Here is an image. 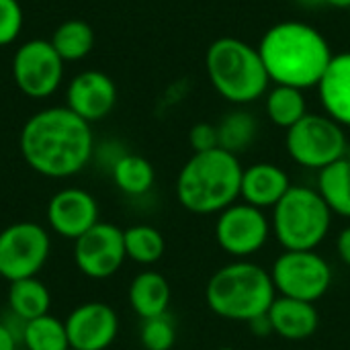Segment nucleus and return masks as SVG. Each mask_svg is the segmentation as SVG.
I'll use <instances>...</instances> for the list:
<instances>
[{"label": "nucleus", "mask_w": 350, "mask_h": 350, "mask_svg": "<svg viewBox=\"0 0 350 350\" xmlns=\"http://www.w3.org/2000/svg\"><path fill=\"white\" fill-rule=\"evenodd\" d=\"M94 146L96 139L90 123L66 105L33 113L18 135L25 164L33 172L55 180L80 174L92 162Z\"/></svg>", "instance_id": "1"}, {"label": "nucleus", "mask_w": 350, "mask_h": 350, "mask_svg": "<svg viewBox=\"0 0 350 350\" xmlns=\"http://www.w3.org/2000/svg\"><path fill=\"white\" fill-rule=\"evenodd\" d=\"M258 53L271 84L301 90L318 86L334 55L328 39L304 21H281L267 29L260 37Z\"/></svg>", "instance_id": "2"}, {"label": "nucleus", "mask_w": 350, "mask_h": 350, "mask_svg": "<svg viewBox=\"0 0 350 350\" xmlns=\"http://www.w3.org/2000/svg\"><path fill=\"white\" fill-rule=\"evenodd\" d=\"M242 164L221 148L193 154L176 176L178 203L197 215L221 213L240 197Z\"/></svg>", "instance_id": "3"}, {"label": "nucleus", "mask_w": 350, "mask_h": 350, "mask_svg": "<svg viewBox=\"0 0 350 350\" xmlns=\"http://www.w3.org/2000/svg\"><path fill=\"white\" fill-rule=\"evenodd\" d=\"M205 72L213 90L234 107H246L271 88L258 47L238 37H219L205 51Z\"/></svg>", "instance_id": "4"}, {"label": "nucleus", "mask_w": 350, "mask_h": 350, "mask_svg": "<svg viewBox=\"0 0 350 350\" xmlns=\"http://www.w3.org/2000/svg\"><path fill=\"white\" fill-rule=\"evenodd\" d=\"M277 289L271 273L250 260H234L215 271L205 287L209 310L230 322H252L269 314Z\"/></svg>", "instance_id": "5"}, {"label": "nucleus", "mask_w": 350, "mask_h": 350, "mask_svg": "<svg viewBox=\"0 0 350 350\" xmlns=\"http://www.w3.org/2000/svg\"><path fill=\"white\" fill-rule=\"evenodd\" d=\"M332 211L312 187L291 185L273 207L271 232L285 250H316L328 236Z\"/></svg>", "instance_id": "6"}, {"label": "nucleus", "mask_w": 350, "mask_h": 350, "mask_svg": "<svg viewBox=\"0 0 350 350\" xmlns=\"http://www.w3.org/2000/svg\"><path fill=\"white\" fill-rule=\"evenodd\" d=\"M289 158L310 170H322L347 156L349 139L342 125L326 113H308L285 133Z\"/></svg>", "instance_id": "7"}, {"label": "nucleus", "mask_w": 350, "mask_h": 350, "mask_svg": "<svg viewBox=\"0 0 350 350\" xmlns=\"http://www.w3.org/2000/svg\"><path fill=\"white\" fill-rule=\"evenodd\" d=\"M49 254V230L37 221H14L0 232V277L8 283L37 277Z\"/></svg>", "instance_id": "8"}, {"label": "nucleus", "mask_w": 350, "mask_h": 350, "mask_svg": "<svg viewBox=\"0 0 350 350\" xmlns=\"http://www.w3.org/2000/svg\"><path fill=\"white\" fill-rule=\"evenodd\" d=\"M332 267L316 250H285L271 269V279L281 297L316 304L332 285Z\"/></svg>", "instance_id": "9"}, {"label": "nucleus", "mask_w": 350, "mask_h": 350, "mask_svg": "<svg viewBox=\"0 0 350 350\" xmlns=\"http://www.w3.org/2000/svg\"><path fill=\"white\" fill-rule=\"evenodd\" d=\"M64 64L51 41L29 39L14 49L10 66L12 80L25 96L43 100L59 90L66 74Z\"/></svg>", "instance_id": "10"}, {"label": "nucleus", "mask_w": 350, "mask_h": 350, "mask_svg": "<svg viewBox=\"0 0 350 350\" xmlns=\"http://www.w3.org/2000/svg\"><path fill=\"white\" fill-rule=\"evenodd\" d=\"M271 234V221L265 211L248 203H234L215 221V240L219 248L234 256L236 260H246L248 256L262 250Z\"/></svg>", "instance_id": "11"}, {"label": "nucleus", "mask_w": 350, "mask_h": 350, "mask_svg": "<svg viewBox=\"0 0 350 350\" xmlns=\"http://www.w3.org/2000/svg\"><path fill=\"white\" fill-rule=\"evenodd\" d=\"M125 260L123 230L109 221H98L74 242V265L92 281L111 279L121 271Z\"/></svg>", "instance_id": "12"}, {"label": "nucleus", "mask_w": 350, "mask_h": 350, "mask_svg": "<svg viewBox=\"0 0 350 350\" xmlns=\"http://www.w3.org/2000/svg\"><path fill=\"white\" fill-rule=\"evenodd\" d=\"M98 213L100 209L92 193L80 187H66L53 193L49 199L45 219L49 232H53L57 238L76 242L100 221Z\"/></svg>", "instance_id": "13"}, {"label": "nucleus", "mask_w": 350, "mask_h": 350, "mask_svg": "<svg viewBox=\"0 0 350 350\" xmlns=\"http://www.w3.org/2000/svg\"><path fill=\"white\" fill-rule=\"evenodd\" d=\"M64 324L74 350H109L119 336V316L105 301L76 306Z\"/></svg>", "instance_id": "14"}, {"label": "nucleus", "mask_w": 350, "mask_h": 350, "mask_svg": "<svg viewBox=\"0 0 350 350\" xmlns=\"http://www.w3.org/2000/svg\"><path fill=\"white\" fill-rule=\"evenodd\" d=\"M117 105V86L113 78L100 70H84L66 86V107L80 119L103 121Z\"/></svg>", "instance_id": "15"}, {"label": "nucleus", "mask_w": 350, "mask_h": 350, "mask_svg": "<svg viewBox=\"0 0 350 350\" xmlns=\"http://www.w3.org/2000/svg\"><path fill=\"white\" fill-rule=\"evenodd\" d=\"M291 189L289 174L271 162H256L242 172L240 197L258 209H273Z\"/></svg>", "instance_id": "16"}, {"label": "nucleus", "mask_w": 350, "mask_h": 350, "mask_svg": "<svg viewBox=\"0 0 350 350\" xmlns=\"http://www.w3.org/2000/svg\"><path fill=\"white\" fill-rule=\"evenodd\" d=\"M316 88L324 113L345 129L350 127V51L332 55Z\"/></svg>", "instance_id": "17"}, {"label": "nucleus", "mask_w": 350, "mask_h": 350, "mask_svg": "<svg viewBox=\"0 0 350 350\" xmlns=\"http://www.w3.org/2000/svg\"><path fill=\"white\" fill-rule=\"evenodd\" d=\"M267 316L271 320L273 334L293 342L312 338L320 326V312L316 306L291 297H277Z\"/></svg>", "instance_id": "18"}, {"label": "nucleus", "mask_w": 350, "mask_h": 350, "mask_svg": "<svg viewBox=\"0 0 350 350\" xmlns=\"http://www.w3.org/2000/svg\"><path fill=\"white\" fill-rule=\"evenodd\" d=\"M127 299L135 316H139L142 320L164 316L168 314V306L172 299L170 283L158 271H142L133 277Z\"/></svg>", "instance_id": "19"}, {"label": "nucleus", "mask_w": 350, "mask_h": 350, "mask_svg": "<svg viewBox=\"0 0 350 350\" xmlns=\"http://www.w3.org/2000/svg\"><path fill=\"white\" fill-rule=\"evenodd\" d=\"M6 304H8V312L23 318L25 322H29V320L49 314L51 293H49L47 285L37 277L18 279L8 285Z\"/></svg>", "instance_id": "20"}, {"label": "nucleus", "mask_w": 350, "mask_h": 350, "mask_svg": "<svg viewBox=\"0 0 350 350\" xmlns=\"http://www.w3.org/2000/svg\"><path fill=\"white\" fill-rule=\"evenodd\" d=\"M265 111L273 125L287 131L310 113L306 90L285 84H273L265 94Z\"/></svg>", "instance_id": "21"}, {"label": "nucleus", "mask_w": 350, "mask_h": 350, "mask_svg": "<svg viewBox=\"0 0 350 350\" xmlns=\"http://www.w3.org/2000/svg\"><path fill=\"white\" fill-rule=\"evenodd\" d=\"M316 191L332 211V215L350 219V158L345 156L318 172Z\"/></svg>", "instance_id": "22"}, {"label": "nucleus", "mask_w": 350, "mask_h": 350, "mask_svg": "<svg viewBox=\"0 0 350 350\" xmlns=\"http://www.w3.org/2000/svg\"><path fill=\"white\" fill-rule=\"evenodd\" d=\"M115 187L127 197H144L156 183V170L152 162L139 154L127 152L111 170Z\"/></svg>", "instance_id": "23"}, {"label": "nucleus", "mask_w": 350, "mask_h": 350, "mask_svg": "<svg viewBox=\"0 0 350 350\" xmlns=\"http://www.w3.org/2000/svg\"><path fill=\"white\" fill-rule=\"evenodd\" d=\"M219 148L230 154L246 152L258 137V119L244 107H236L217 123Z\"/></svg>", "instance_id": "24"}, {"label": "nucleus", "mask_w": 350, "mask_h": 350, "mask_svg": "<svg viewBox=\"0 0 350 350\" xmlns=\"http://www.w3.org/2000/svg\"><path fill=\"white\" fill-rule=\"evenodd\" d=\"M51 45L64 62H80L94 47V31L86 21H64L51 35Z\"/></svg>", "instance_id": "25"}, {"label": "nucleus", "mask_w": 350, "mask_h": 350, "mask_svg": "<svg viewBox=\"0 0 350 350\" xmlns=\"http://www.w3.org/2000/svg\"><path fill=\"white\" fill-rule=\"evenodd\" d=\"M21 349L70 350V340H68L64 320H59L57 316H51V314L29 320L25 330H23Z\"/></svg>", "instance_id": "26"}, {"label": "nucleus", "mask_w": 350, "mask_h": 350, "mask_svg": "<svg viewBox=\"0 0 350 350\" xmlns=\"http://www.w3.org/2000/svg\"><path fill=\"white\" fill-rule=\"evenodd\" d=\"M123 242L127 258L144 267L156 265L166 250V242L160 230L148 224H137L123 230Z\"/></svg>", "instance_id": "27"}, {"label": "nucleus", "mask_w": 350, "mask_h": 350, "mask_svg": "<svg viewBox=\"0 0 350 350\" xmlns=\"http://www.w3.org/2000/svg\"><path fill=\"white\" fill-rule=\"evenodd\" d=\"M139 342L146 350H172L176 342V326L168 314L142 322Z\"/></svg>", "instance_id": "28"}, {"label": "nucleus", "mask_w": 350, "mask_h": 350, "mask_svg": "<svg viewBox=\"0 0 350 350\" xmlns=\"http://www.w3.org/2000/svg\"><path fill=\"white\" fill-rule=\"evenodd\" d=\"M25 25V12L18 0H0V47L12 45Z\"/></svg>", "instance_id": "29"}, {"label": "nucleus", "mask_w": 350, "mask_h": 350, "mask_svg": "<svg viewBox=\"0 0 350 350\" xmlns=\"http://www.w3.org/2000/svg\"><path fill=\"white\" fill-rule=\"evenodd\" d=\"M189 144L195 154L199 152H211L219 148V133H217V123H195L189 131Z\"/></svg>", "instance_id": "30"}, {"label": "nucleus", "mask_w": 350, "mask_h": 350, "mask_svg": "<svg viewBox=\"0 0 350 350\" xmlns=\"http://www.w3.org/2000/svg\"><path fill=\"white\" fill-rule=\"evenodd\" d=\"M127 154V150L123 148L121 142L117 139H105L100 144L94 146V154H92V162L98 164V168H103L105 172L111 174L113 166Z\"/></svg>", "instance_id": "31"}, {"label": "nucleus", "mask_w": 350, "mask_h": 350, "mask_svg": "<svg viewBox=\"0 0 350 350\" xmlns=\"http://www.w3.org/2000/svg\"><path fill=\"white\" fill-rule=\"evenodd\" d=\"M336 252H338L340 260L350 269V226L338 234V238H336Z\"/></svg>", "instance_id": "32"}, {"label": "nucleus", "mask_w": 350, "mask_h": 350, "mask_svg": "<svg viewBox=\"0 0 350 350\" xmlns=\"http://www.w3.org/2000/svg\"><path fill=\"white\" fill-rule=\"evenodd\" d=\"M18 338L10 332V328L4 324V320L0 318V350H18Z\"/></svg>", "instance_id": "33"}, {"label": "nucleus", "mask_w": 350, "mask_h": 350, "mask_svg": "<svg viewBox=\"0 0 350 350\" xmlns=\"http://www.w3.org/2000/svg\"><path fill=\"white\" fill-rule=\"evenodd\" d=\"M248 326H250V330H252V334L254 336H269V334H273V326H271V320H269V316L265 314V316H260V318H256V320H252V322H248Z\"/></svg>", "instance_id": "34"}, {"label": "nucleus", "mask_w": 350, "mask_h": 350, "mask_svg": "<svg viewBox=\"0 0 350 350\" xmlns=\"http://www.w3.org/2000/svg\"><path fill=\"white\" fill-rule=\"evenodd\" d=\"M326 6H334V8H340V10H347L350 8V0H324Z\"/></svg>", "instance_id": "35"}, {"label": "nucleus", "mask_w": 350, "mask_h": 350, "mask_svg": "<svg viewBox=\"0 0 350 350\" xmlns=\"http://www.w3.org/2000/svg\"><path fill=\"white\" fill-rule=\"evenodd\" d=\"M299 4H304V6H310V8H314V6H324L326 2L324 0H297Z\"/></svg>", "instance_id": "36"}, {"label": "nucleus", "mask_w": 350, "mask_h": 350, "mask_svg": "<svg viewBox=\"0 0 350 350\" xmlns=\"http://www.w3.org/2000/svg\"><path fill=\"white\" fill-rule=\"evenodd\" d=\"M215 350H238V349H232V347H221V349H215Z\"/></svg>", "instance_id": "37"}, {"label": "nucleus", "mask_w": 350, "mask_h": 350, "mask_svg": "<svg viewBox=\"0 0 350 350\" xmlns=\"http://www.w3.org/2000/svg\"><path fill=\"white\" fill-rule=\"evenodd\" d=\"M18 350H25V349H18Z\"/></svg>", "instance_id": "38"}, {"label": "nucleus", "mask_w": 350, "mask_h": 350, "mask_svg": "<svg viewBox=\"0 0 350 350\" xmlns=\"http://www.w3.org/2000/svg\"><path fill=\"white\" fill-rule=\"evenodd\" d=\"M70 350H74V349H70Z\"/></svg>", "instance_id": "39"}]
</instances>
